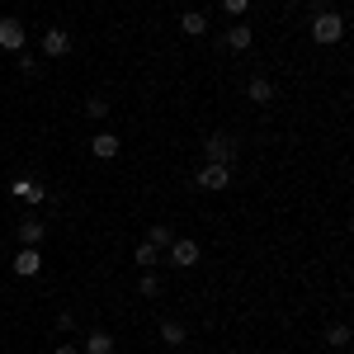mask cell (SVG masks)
Wrapping results in <instances>:
<instances>
[{"mask_svg":"<svg viewBox=\"0 0 354 354\" xmlns=\"http://www.w3.org/2000/svg\"><path fill=\"white\" fill-rule=\"evenodd\" d=\"M340 38H345V15H340V10H322V15H312V43L330 48V43H340Z\"/></svg>","mask_w":354,"mask_h":354,"instance_id":"6da1fadb","label":"cell"},{"mask_svg":"<svg viewBox=\"0 0 354 354\" xmlns=\"http://www.w3.org/2000/svg\"><path fill=\"white\" fill-rule=\"evenodd\" d=\"M194 185L208 194H222L227 185H232V165H218V161H203L198 165V175H194Z\"/></svg>","mask_w":354,"mask_h":354,"instance_id":"7a4b0ae2","label":"cell"},{"mask_svg":"<svg viewBox=\"0 0 354 354\" xmlns=\"http://www.w3.org/2000/svg\"><path fill=\"white\" fill-rule=\"evenodd\" d=\"M161 260H170L175 270H194V265L203 260V250H198V241H189V236H175V241H170V250H165Z\"/></svg>","mask_w":354,"mask_h":354,"instance_id":"3957f363","label":"cell"},{"mask_svg":"<svg viewBox=\"0 0 354 354\" xmlns=\"http://www.w3.org/2000/svg\"><path fill=\"white\" fill-rule=\"evenodd\" d=\"M203 161L232 165V161H236V137H232V133H213V137H203Z\"/></svg>","mask_w":354,"mask_h":354,"instance_id":"277c9868","label":"cell"},{"mask_svg":"<svg viewBox=\"0 0 354 354\" xmlns=\"http://www.w3.org/2000/svg\"><path fill=\"white\" fill-rule=\"evenodd\" d=\"M24 43H28V28H24V19L5 15V19H0V48H5V53H24Z\"/></svg>","mask_w":354,"mask_h":354,"instance_id":"5b68a950","label":"cell"},{"mask_svg":"<svg viewBox=\"0 0 354 354\" xmlns=\"http://www.w3.org/2000/svg\"><path fill=\"white\" fill-rule=\"evenodd\" d=\"M10 194H15L19 203H28V208L48 203V185H43V180H33V175H24V180H15V185H10Z\"/></svg>","mask_w":354,"mask_h":354,"instance_id":"8992f818","label":"cell"},{"mask_svg":"<svg viewBox=\"0 0 354 354\" xmlns=\"http://www.w3.org/2000/svg\"><path fill=\"white\" fill-rule=\"evenodd\" d=\"M118 151H123V137L118 133H104V128H100V133L90 137V156H95V161H113Z\"/></svg>","mask_w":354,"mask_h":354,"instance_id":"52a82bcc","label":"cell"},{"mask_svg":"<svg viewBox=\"0 0 354 354\" xmlns=\"http://www.w3.org/2000/svg\"><path fill=\"white\" fill-rule=\"evenodd\" d=\"M71 53V33L66 28H43V57L48 62H57V57Z\"/></svg>","mask_w":354,"mask_h":354,"instance_id":"ba28073f","label":"cell"},{"mask_svg":"<svg viewBox=\"0 0 354 354\" xmlns=\"http://www.w3.org/2000/svg\"><path fill=\"white\" fill-rule=\"evenodd\" d=\"M10 270L19 274V279H33V274L43 270V255H38V245H19V255L10 260Z\"/></svg>","mask_w":354,"mask_h":354,"instance_id":"9c48e42d","label":"cell"},{"mask_svg":"<svg viewBox=\"0 0 354 354\" xmlns=\"http://www.w3.org/2000/svg\"><path fill=\"white\" fill-rule=\"evenodd\" d=\"M245 100L250 104H274V81L270 76H250L245 81Z\"/></svg>","mask_w":354,"mask_h":354,"instance_id":"30bf717a","label":"cell"},{"mask_svg":"<svg viewBox=\"0 0 354 354\" xmlns=\"http://www.w3.org/2000/svg\"><path fill=\"white\" fill-rule=\"evenodd\" d=\"M81 354H118V340H113L109 330H90L85 345H81Z\"/></svg>","mask_w":354,"mask_h":354,"instance_id":"8fae6325","label":"cell"},{"mask_svg":"<svg viewBox=\"0 0 354 354\" xmlns=\"http://www.w3.org/2000/svg\"><path fill=\"white\" fill-rule=\"evenodd\" d=\"M43 236H48L43 218H19V245H43Z\"/></svg>","mask_w":354,"mask_h":354,"instance_id":"7c38bea8","label":"cell"},{"mask_svg":"<svg viewBox=\"0 0 354 354\" xmlns=\"http://www.w3.org/2000/svg\"><path fill=\"white\" fill-rule=\"evenodd\" d=\"M250 43H255V33H250L245 19H236V24L227 28V48H232V53H250Z\"/></svg>","mask_w":354,"mask_h":354,"instance_id":"4fadbf2b","label":"cell"},{"mask_svg":"<svg viewBox=\"0 0 354 354\" xmlns=\"http://www.w3.org/2000/svg\"><path fill=\"white\" fill-rule=\"evenodd\" d=\"M180 33H185V38H203V33H208V15H203V10H185V15H180Z\"/></svg>","mask_w":354,"mask_h":354,"instance_id":"5bb4252c","label":"cell"},{"mask_svg":"<svg viewBox=\"0 0 354 354\" xmlns=\"http://www.w3.org/2000/svg\"><path fill=\"white\" fill-rule=\"evenodd\" d=\"M161 340L170 345V350H175V345H185V340H189L185 322H175V317H170V322H161Z\"/></svg>","mask_w":354,"mask_h":354,"instance_id":"9a60e30c","label":"cell"},{"mask_svg":"<svg viewBox=\"0 0 354 354\" xmlns=\"http://www.w3.org/2000/svg\"><path fill=\"white\" fill-rule=\"evenodd\" d=\"M147 241H151V245H156V250H161V255H165V250H170V241H175V232H170L165 222H156V227L147 232Z\"/></svg>","mask_w":354,"mask_h":354,"instance_id":"2e32d148","label":"cell"},{"mask_svg":"<svg viewBox=\"0 0 354 354\" xmlns=\"http://www.w3.org/2000/svg\"><path fill=\"white\" fill-rule=\"evenodd\" d=\"M109 100H100V95H90V100H85V118H95V123H104V118H109Z\"/></svg>","mask_w":354,"mask_h":354,"instance_id":"e0dca14e","label":"cell"},{"mask_svg":"<svg viewBox=\"0 0 354 354\" xmlns=\"http://www.w3.org/2000/svg\"><path fill=\"white\" fill-rule=\"evenodd\" d=\"M137 265H142V270H156V265H161V250H156L151 241H142L137 245Z\"/></svg>","mask_w":354,"mask_h":354,"instance_id":"ac0fdd59","label":"cell"},{"mask_svg":"<svg viewBox=\"0 0 354 354\" xmlns=\"http://www.w3.org/2000/svg\"><path fill=\"white\" fill-rule=\"evenodd\" d=\"M137 293H142V298H161V279H156V274L147 270L142 279H137Z\"/></svg>","mask_w":354,"mask_h":354,"instance_id":"d6986e66","label":"cell"},{"mask_svg":"<svg viewBox=\"0 0 354 354\" xmlns=\"http://www.w3.org/2000/svg\"><path fill=\"white\" fill-rule=\"evenodd\" d=\"M326 340L335 345V350H345V345H350V326H345V322H335V326L326 330Z\"/></svg>","mask_w":354,"mask_h":354,"instance_id":"ffe728a7","label":"cell"},{"mask_svg":"<svg viewBox=\"0 0 354 354\" xmlns=\"http://www.w3.org/2000/svg\"><path fill=\"white\" fill-rule=\"evenodd\" d=\"M15 66L24 71L28 81H33V76H43V62H38V57H28V53H19V62H15Z\"/></svg>","mask_w":354,"mask_h":354,"instance_id":"44dd1931","label":"cell"},{"mask_svg":"<svg viewBox=\"0 0 354 354\" xmlns=\"http://www.w3.org/2000/svg\"><path fill=\"white\" fill-rule=\"evenodd\" d=\"M222 10H227V15H232V19H241L245 10H250V0H222Z\"/></svg>","mask_w":354,"mask_h":354,"instance_id":"7402d4cb","label":"cell"},{"mask_svg":"<svg viewBox=\"0 0 354 354\" xmlns=\"http://www.w3.org/2000/svg\"><path fill=\"white\" fill-rule=\"evenodd\" d=\"M53 354H81V350H76V345H66V340H62V345H57Z\"/></svg>","mask_w":354,"mask_h":354,"instance_id":"603a6c76","label":"cell"},{"mask_svg":"<svg viewBox=\"0 0 354 354\" xmlns=\"http://www.w3.org/2000/svg\"><path fill=\"white\" fill-rule=\"evenodd\" d=\"M288 5H302V0H288Z\"/></svg>","mask_w":354,"mask_h":354,"instance_id":"cb8c5ba5","label":"cell"},{"mask_svg":"<svg viewBox=\"0 0 354 354\" xmlns=\"http://www.w3.org/2000/svg\"><path fill=\"white\" fill-rule=\"evenodd\" d=\"M0 298H5V293H0Z\"/></svg>","mask_w":354,"mask_h":354,"instance_id":"d4e9b609","label":"cell"}]
</instances>
